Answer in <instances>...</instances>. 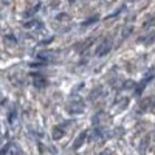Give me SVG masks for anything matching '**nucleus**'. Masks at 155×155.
Listing matches in <instances>:
<instances>
[{
    "label": "nucleus",
    "mask_w": 155,
    "mask_h": 155,
    "mask_svg": "<svg viewBox=\"0 0 155 155\" xmlns=\"http://www.w3.org/2000/svg\"><path fill=\"white\" fill-rule=\"evenodd\" d=\"M68 2H74V0H68Z\"/></svg>",
    "instance_id": "8"
},
{
    "label": "nucleus",
    "mask_w": 155,
    "mask_h": 155,
    "mask_svg": "<svg viewBox=\"0 0 155 155\" xmlns=\"http://www.w3.org/2000/svg\"><path fill=\"white\" fill-rule=\"evenodd\" d=\"M95 22H98V16H93V17H90L88 20L82 22V25H90V23H95Z\"/></svg>",
    "instance_id": "5"
},
{
    "label": "nucleus",
    "mask_w": 155,
    "mask_h": 155,
    "mask_svg": "<svg viewBox=\"0 0 155 155\" xmlns=\"http://www.w3.org/2000/svg\"><path fill=\"white\" fill-rule=\"evenodd\" d=\"M36 25V20H31V22H27L25 23V28H31V27H34Z\"/></svg>",
    "instance_id": "6"
},
{
    "label": "nucleus",
    "mask_w": 155,
    "mask_h": 155,
    "mask_svg": "<svg viewBox=\"0 0 155 155\" xmlns=\"http://www.w3.org/2000/svg\"><path fill=\"white\" fill-rule=\"evenodd\" d=\"M53 137L58 140V138H62L64 137V132L61 130V129H54V132H53Z\"/></svg>",
    "instance_id": "3"
},
{
    "label": "nucleus",
    "mask_w": 155,
    "mask_h": 155,
    "mask_svg": "<svg viewBox=\"0 0 155 155\" xmlns=\"http://www.w3.org/2000/svg\"><path fill=\"white\" fill-rule=\"evenodd\" d=\"M101 155H109V152H102Z\"/></svg>",
    "instance_id": "7"
},
{
    "label": "nucleus",
    "mask_w": 155,
    "mask_h": 155,
    "mask_svg": "<svg viewBox=\"0 0 155 155\" xmlns=\"http://www.w3.org/2000/svg\"><path fill=\"white\" fill-rule=\"evenodd\" d=\"M110 50H112V41L107 37V39H104V41L101 42V45L96 48V56H98V58H101V56H106Z\"/></svg>",
    "instance_id": "1"
},
{
    "label": "nucleus",
    "mask_w": 155,
    "mask_h": 155,
    "mask_svg": "<svg viewBox=\"0 0 155 155\" xmlns=\"http://www.w3.org/2000/svg\"><path fill=\"white\" fill-rule=\"evenodd\" d=\"M132 2H135V0H132Z\"/></svg>",
    "instance_id": "9"
},
{
    "label": "nucleus",
    "mask_w": 155,
    "mask_h": 155,
    "mask_svg": "<svg viewBox=\"0 0 155 155\" xmlns=\"http://www.w3.org/2000/svg\"><path fill=\"white\" fill-rule=\"evenodd\" d=\"M126 9V6H123V8H120V9H116L113 14H110V16H107V19H112V17H115V16H118V14H121V12Z\"/></svg>",
    "instance_id": "4"
},
{
    "label": "nucleus",
    "mask_w": 155,
    "mask_h": 155,
    "mask_svg": "<svg viewBox=\"0 0 155 155\" xmlns=\"http://www.w3.org/2000/svg\"><path fill=\"white\" fill-rule=\"evenodd\" d=\"M85 135H87V134L84 132V134H82L81 137H78V138H76V141H74V144H73V147H74V149H78V147H79V146H82V144H84V140H85Z\"/></svg>",
    "instance_id": "2"
}]
</instances>
